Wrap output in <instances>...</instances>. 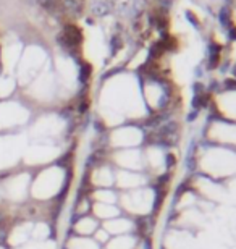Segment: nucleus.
Wrapping results in <instances>:
<instances>
[{
    "label": "nucleus",
    "mask_w": 236,
    "mask_h": 249,
    "mask_svg": "<svg viewBox=\"0 0 236 249\" xmlns=\"http://www.w3.org/2000/svg\"><path fill=\"white\" fill-rule=\"evenodd\" d=\"M228 183L236 180V149L198 141L189 152V172Z\"/></svg>",
    "instance_id": "1"
},
{
    "label": "nucleus",
    "mask_w": 236,
    "mask_h": 249,
    "mask_svg": "<svg viewBox=\"0 0 236 249\" xmlns=\"http://www.w3.org/2000/svg\"><path fill=\"white\" fill-rule=\"evenodd\" d=\"M162 185L150 183L147 186L133 189V191L120 193L118 207L122 213L134 218V220H144L152 218L162 207L165 193H162Z\"/></svg>",
    "instance_id": "2"
},
{
    "label": "nucleus",
    "mask_w": 236,
    "mask_h": 249,
    "mask_svg": "<svg viewBox=\"0 0 236 249\" xmlns=\"http://www.w3.org/2000/svg\"><path fill=\"white\" fill-rule=\"evenodd\" d=\"M183 185H186L200 201L210 202V204H214V206L225 204L230 196L228 183L212 180V178L204 177V175H200V173H194V172L186 173Z\"/></svg>",
    "instance_id": "3"
},
{
    "label": "nucleus",
    "mask_w": 236,
    "mask_h": 249,
    "mask_svg": "<svg viewBox=\"0 0 236 249\" xmlns=\"http://www.w3.org/2000/svg\"><path fill=\"white\" fill-rule=\"evenodd\" d=\"M149 142V133L141 124H125L110 133L109 147L110 151L118 149H141Z\"/></svg>",
    "instance_id": "4"
},
{
    "label": "nucleus",
    "mask_w": 236,
    "mask_h": 249,
    "mask_svg": "<svg viewBox=\"0 0 236 249\" xmlns=\"http://www.w3.org/2000/svg\"><path fill=\"white\" fill-rule=\"evenodd\" d=\"M202 142L236 149V123L215 117L202 129Z\"/></svg>",
    "instance_id": "5"
},
{
    "label": "nucleus",
    "mask_w": 236,
    "mask_h": 249,
    "mask_svg": "<svg viewBox=\"0 0 236 249\" xmlns=\"http://www.w3.org/2000/svg\"><path fill=\"white\" fill-rule=\"evenodd\" d=\"M110 163H112L117 170L145 172L143 147L141 149H118V151H110Z\"/></svg>",
    "instance_id": "6"
},
{
    "label": "nucleus",
    "mask_w": 236,
    "mask_h": 249,
    "mask_svg": "<svg viewBox=\"0 0 236 249\" xmlns=\"http://www.w3.org/2000/svg\"><path fill=\"white\" fill-rule=\"evenodd\" d=\"M150 178L145 172H129V170H117L115 172V189L118 193L133 191V189L150 185Z\"/></svg>",
    "instance_id": "7"
},
{
    "label": "nucleus",
    "mask_w": 236,
    "mask_h": 249,
    "mask_svg": "<svg viewBox=\"0 0 236 249\" xmlns=\"http://www.w3.org/2000/svg\"><path fill=\"white\" fill-rule=\"evenodd\" d=\"M102 227L110 233V236L131 235V233L138 235V220H134V218L125 215V213L112 218V220L102 222Z\"/></svg>",
    "instance_id": "8"
},
{
    "label": "nucleus",
    "mask_w": 236,
    "mask_h": 249,
    "mask_svg": "<svg viewBox=\"0 0 236 249\" xmlns=\"http://www.w3.org/2000/svg\"><path fill=\"white\" fill-rule=\"evenodd\" d=\"M91 213L97 218L99 222H107L112 218L122 215L118 204H100V202H92Z\"/></svg>",
    "instance_id": "9"
},
{
    "label": "nucleus",
    "mask_w": 236,
    "mask_h": 249,
    "mask_svg": "<svg viewBox=\"0 0 236 249\" xmlns=\"http://www.w3.org/2000/svg\"><path fill=\"white\" fill-rule=\"evenodd\" d=\"M99 227H100V222L94 215H83V217H79V220L76 222V225H74V230L83 236H91L94 235Z\"/></svg>",
    "instance_id": "10"
},
{
    "label": "nucleus",
    "mask_w": 236,
    "mask_h": 249,
    "mask_svg": "<svg viewBox=\"0 0 236 249\" xmlns=\"http://www.w3.org/2000/svg\"><path fill=\"white\" fill-rule=\"evenodd\" d=\"M120 193L115 188H97L92 191V202L118 204Z\"/></svg>",
    "instance_id": "11"
}]
</instances>
